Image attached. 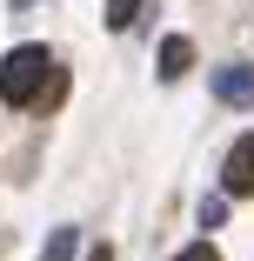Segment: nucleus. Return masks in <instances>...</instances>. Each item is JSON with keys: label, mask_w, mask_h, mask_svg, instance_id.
Listing matches in <instances>:
<instances>
[{"label": "nucleus", "mask_w": 254, "mask_h": 261, "mask_svg": "<svg viewBox=\"0 0 254 261\" xmlns=\"http://www.w3.org/2000/svg\"><path fill=\"white\" fill-rule=\"evenodd\" d=\"M0 100L7 108H47V100H61V67H54V54L40 40L14 47L0 61Z\"/></svg>", "instance_id": "obj_1"}, {"label": "nucleus", "mask_w": 254, "mask_h": 261, "mask_svg": "<svg viewBox=\"0 0 254 261\" xmlns=\"http://www.w3.org/2000/svg\"><path fill=\"white\" fill-rule=\"evenodd\" d=\"M221 194H254V134H241L234 147H228V161H221Z\"/></svg>", "instance_id": "obj_2"}, {"label": "nucleus", "mask_w": 254, "mask_h": 261, "mask_svg": "<svg viewBox=\"0 0 254 261\" xmlns=\"http://www.w3.org/2000/svg\"><path fill=\"white\" fill-rule=\"evenodd\" d=\"M214 100H228V108H254V61H234L214 74Z\"/></svg>", "instance_id": "obj_3"}, {"label": "nucleus", "mask_w": 254, "mask_h": 261, "mask_svg": "<svg viewBox=\"0 0 254 261\" xmlns=\"http://www.w3.org/2000/svg\"><path fill=\"white\" fill-rule=\"evenodd\" d=\"M187 67H194V40H187V34H167L161 54H154V74H161V81H181Z\"/></svg>", "instance_id": "obj_4"}, {"label": "nucleus", "mask_w": 254, "mask_h": 261, "mask_svg": "<svg viewBox=\"0 0 254 261\" xmlns=\"http://www.w3.org/2000/svg\"><path fill=\"white\" fill-rule=\"evenodd\" d=\"M140 20V0H107V27L121 34V27H134Z\"/></svg>", "instance_id": "obj_5"}, {"label": "nucleus", "mask_w": 254, "mask_h": 261, "mask_svg": "<svg viewBox=\"0 0 254 261\" xmlns=\"http://www.w3.org/2000/svg\"><path fill=\"white\" fill-rule=\"evenodd\" d=\"M74 248H80V241H74V228H54V241H47V261H74Z\"/></svg>", "instance_id": "obj_6"}, {"label": "nucleus", "mask_w": 254, "mask_h": 261, "mask_svg": "<svg viewBox=\"0 0 254 261\" xmlns=\"http://www.w3.org/2000/svg\"><path fill=\"white\" fill-rule=\"evenodd\" d=\"M228 221V194H214V201H201V228H221Z\"/></svg>", "instance_id": "obj_7"}, {"label": "nucleus", "mask_w": 254, "mask_h": 261, "mask_svg": "<svg viewBox=\"0 0 254 261\" xmlns=\"http://www.w3.org/2000/svg\"><path fill=\"white\" fill-rule=\"evenodd\" d=\"M174 261H221V254H214V241H194V248H181Z\"/></svg>", "instance_id": "obj_8"}, {"label": "nucleus", "mask_w": 254, "mask_h": 261, "mask_svg": "<svg viewBox=\"0 0 254 261\" xmlns=\"http://www.w3.org/2000/svg\"><path fill=\"white\" fill-rule=\"evenodd\" d=\"M87 261H114V254H107V248H94V254H87Z\"/></svg>", "instance_id": "obj_9"}]
</instances>
